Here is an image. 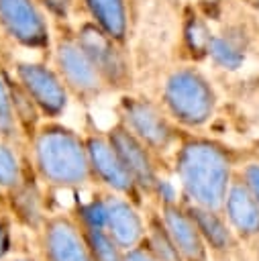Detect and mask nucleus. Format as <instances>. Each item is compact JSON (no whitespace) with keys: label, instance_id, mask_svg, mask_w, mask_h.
<instances>
[{"label":"nucleus","instance_id":"obj_1","mask_svg":"<svg viewBox=\"0 0 259 261\" xmlns=\"http://www.w3.org/2000/svg\"><path fill=\"white\" fill-rule=\"evenodd\" d=\"M173 163L190 204L222 212L235 175V151L222 141L184 130L175 147Z\"/></svg>","mask_w":259,"mask_h":261},{"label":"nucleus","instance_id":"obj_2","mask_svg":"<svg viewBox=\"0 0 259 261\" xmlns=\"http://www.w3.org/2000/svg\"><path fill=\"white\" fill-rule=\"evenodd\" d=\"M37 175L55 188H80L94 179L86 139L73 128L49 118L31 139Z\"/></svg>","mask_w":259,"mask_h":261},{"label":"nucleus","instance_id":"obj_3","mask_svg":"<svg viewBox=\"0 0 259 261\" xmlns=\"http://www.w3.org/2000/svg\"><path fill=\"white\" fill-rule=\"evenodd\" d=\"M161 106L188 130L206 126L218 106V96L208 75L194 63L173 67L161 88Z\"/></svg>","mask_w":259,"mask_h":261},{"label":"nucleus","instance_id":"obj_4","mask_svg":"<svg viewBox=\"0 0 259 261\" xmlns=\"http://www.w3.org/2000/svg\"><path fill=\"white\" fill-rule=\"evenodd\" d=\"M51 53L53 67L57 69L69 96L80 102H94L104 92H108L88 53L80 45L75 37V27H71L69 22H55Z\"/></svg>","mask_w":259,"mask_h":261},{"label":"nucleus","instance_id":"obj_5","mask_svg":"<svg viewBox=\"0 0 259 261\" xmlns=\"http://www.w3.org/2000/svg\"><path fill=\"white\" fill-rule=\"evenodd\" d=\"M118 120L143 141L157 157L177 147L184 128L165 112V108L149 98L122 94L118 100Z\"/></svg>","mask_w":259,"mask_h":261},{"label":"nucleus","instance_id":"obj_6","mask_svg":"<svg viewBox=\"0 0 259 261\" xmlns=\"http://www.w3.org/2000/svg\"><path fill=\"white\" fill-rule=\"evenodd\" d=\"M75 37L108 90L122 92L131 86L133 67H131L128 47L114 41L90 18H84L75 27Z\"/></svg>","mask_w":259,"mask_h":261},{"label":"nucleus","instance_id":"obj_7","mask_svg":"<svg viewBox=\"0 0 259 261\" xmlns=\"http://www.w3.org/2000/svg\"><path fill=\"white\" fill-rule=\"evenodd\" d=\"M0 33L29 51H49L53 45L51 20L39 0H0Z\"/></svg>","mask_w":259,"mask_h":261},{"label":"nucleus","instance_id":"obj_8","mask_svg":"<svg viewBox=\"0 0 259 261\" xmlns=\"http://www.w3.org/2000/svg\"><path fill=\"white\" fill-rule=\"evenodd\" d=\"M12 73L27 90V94L35 100L43 116L57 118L65 112L69 92L55 67L47 65L45 61L16 59L12 61Z\"/></svg>","mask_w":259,"mask_h":261},{"label":"nucleus","instance_id":"obj_9","mask_svg":"<svg viewBox=\"0 0 259 261\" xmlns=\"http://www.w3.org/2000/svg\"><path fill=\"white\" fill-rule=\"evenodd\" d=\"M84 139H86V149H88L94 179H98L102 186H106L108 192L120 194V196L133 200L135 204H139V196L143 192L139 190V186L131 177L128 169L120 161L108 135L106 133H90Z\"/></svg>","mask_w":259,"mask_h":261},{"label":"nucleus","instance_id":"obj_10","mask_svg":"<svg viewBox=\"0 0 259 261\" xmlns=\"http://www.w3.org/2000/svg\"><path fill=\"white\" fill-rule=\"evenodd\" d=\"M106 135H108L110 143L114 145L120 161L128 169L131 177L139 186V190L145 194H157L159 184H161V177H159L157 165H155L157 155L143 141H139L120 120L114 122Z\"/></svg>","mask_w":259,"mask_h":261},{"label":"nucleus","instance_id":"obj_11","mask_svg":"<svg viewBox=\"0 0 259 261\" xmlns=\"http://www.w3.org/2000/svg\"><path fill=\"white\" fill-rule=\"evenodd\" d=\"M43 253L47 261H94L82 222L65 214L43 220Z\"/></svg>","mask_w":259,"mask_h":261},{"label":"nucleus","instance_id":"obj_12","mask_svg":"<svg viewBox=\"0 0 259 261\" xmlns=\"http://www.w3.org/2000/svg\"><path fill=\"white\" fill-rule=\"evenodd\" d=\"M104 208H106L104 230L114 239V243L122 251H128L145 241L147 222H143L137 204L133 200L108 192L104 194Z\"/></svg>","mask_w":259,"mask_h":261},{"label":"nucleus","instance_id":"obj_13","mask_svg":"<svg viewBox=\"0 0 259 261\" xmlns=\"http://www.w3.org/2000/svg\"><path fill=\"white\" fill-rule=\"evenodd\" d=\"M222 214L239 237L243 239L259 237V202L251 194L241 173L232 175V181L224 198Z\"/></svg>","mask_w":259,"mask_h":261},{"label":"nucleus","instance_id":"obj_14","mask_svg":"<svg viewBox=\"0 0 259 261\" xmlns=\"http://www.w3.org/2000/svg\"><path fill=\"white\" fill-rule=\"evenodd\" d=\"M161 218L184 261H208V245L186 208H179L175 202H165L161 206Z\"/></svg>","mask_w":259,"mask_h":261},{"label":"nucleus","instance_id":"obj_15","mask_svg":"<svg viewBox=\"0 0 259 261\" xmlns=\"http://www.w3.org/2000/svg\"><path fill=\"white\" fill-rule=\"evenodd\" d=\"M249 49H251L249 31L243 27V22H230L224 24L220 31H214L208 47V59L220 69L235 71L243 67Z\"/></svg>","mask_w":259,"mask_h":261},{"label":"nucleus","instance_id":"obj_16","mask_svg":"<svg viewBox=\"0 0 259 261\" xmlns=\"http://www.w3.org/2000/svg\"><path fill=\"white\" fill-rule=\"evenodd\" d=\"M88 18L96 22L106 35L128 47L135 29L128 0H80Z\"/></svg>","mask_w":259,"mask_h":261},{"label":"nucleus","instance_id":"obj_17","mask_svg":"<svg viewBox=\"0 0 259 261\" xmlns=\"http://www.w3.org/2000/svg\"><path fill=\"white\" fill-rule=\"evenodd\" d=\"M186 210L194 218L208 249H212L214 253H228L235 247V230L230 228L220 210H210L196 204H190Z\"/></svg>","mask_w":259,"mask_h":261},{"label":"nucleus","instance_id":"obj_18","mask_svg":"<svg viewBox=\"0 0 259 261\" xmlns=\"http://www.w3.org/2000/svg\"><path fill=\"white\" fill-rule=\"evenodd\" d=\"M214 31L210 29L208 20L196 12L194 8L188 10L184 14V22H182V45L188 51L192 61H200L208 57V47L212 41Z\"/></svg>","mask_w":259,"mask_h":261},{"label":"nucleus","instance_id":"obj_19","mask_svg":"<svg viewBox=\"0 0 259 261\" xmlns=\"http://www.w3.org/2000/svg\"><path fill=\"white\" fill-rule=\"evenodd\" d=\"M6 71V69H4ZM6 82H8V90H10V98H12V108H14V116L16 122L20 126V133L24 139H33V135L37 133L39 124H41V110L35 104V100L27 94V90L20 86V82L16 77H10L6 71Z\"/></svg>","mask_w":259,"mask_h":261},{"label":"nucleus","instance_id":"obj_20","mask_svg":"<svg viewBox=\"0 0 259 261\" xmlns=\"http://www.w3.org/2000/svg\"><path fill=\"white\" fill-rule=\"evenodd\" d=\"M24 181V167L18 157L16 143L0 139V188L6 192H14Z\"/></svg>","mask_w":259,"mask_h":261},{"label":"nucleus","instance_id":"obj_21","mask_svg":"<svg viewBox=\"0 0 259 261\" xmlns=\"http://www.w3.org/2000/svg\"><path fill=\"white\" fill-rule=\"evenodd\" d=\"M145 241L153 249L159 261H184L179 249L175 247L171 234L167 232L161 214H151L147 220V237Z\"/></svg>","mask_w":259,"mask_h":261},{"label":"nucleus","instance_id":"obj_22","mask_svg":"<svg viewBox=\"0 0 259 261\" xmlns=\"http://www.w3.org/2000/svg\"><path fill=\"white\" fill-rule=\"evenodd\" d=\"M84 230H86V239L92 249L94 261H124V251L114 243V239L104 228L84 226Z\"/></svg>","mask_w":259,"mask_h":261},{"label":"nucleus","instance_id":"obj_23","mask_svg":"<svg viewBox=\"0 0 259 261\" xmlns=\"http://www.w3.org/2000/svg\"><path fill=\"white\" fill-rule=\"evenodd\" d=\"M20 137H22V133H20V126L14 116L12 98H10V90H8V82H6V71H4V67H0V139L18 143Z\"/></svg>","mask_w":259,"mask_h":261},{"label":"nucleus","instance_id":"obj_24","mask_svg":"<svg viewBox=\"0 0 259 261\" xmlns=\"http://www.w3.org/2000/svg\"><path fill=\"white\" fill-rule=\"evenodd\" d=\"M77 2L80 0H39V4L53 22H69Z\"/></svg>","mask_w":259,"mask_h":261},{"label":"nucleus","instance_id":"obj_25","mask_svg":"<svg viewBox=\"0 0 259 261\" xmlns=\"http://www.w3.org/2000/svg\"><path fill=\"white\" fill-rule=\"evenodd\" d=\"M241 177L245 179V184L249 186L251 194L255 196V200L259 202V161H249L241 167Z\"/></svg>","mask_w":259,"mask_h":261},{"label":"nucleus","instance_id":"obj_26","mask_svg":"<svg viewBox=\"0 0 259 261\" xmlns=\"http://www.w3.org/2000/svg\"><path fill=\"white\" fill-rule=\"evenodd\" d=\"M124 261H159V259H157V255L153 253V249L149 247V243L143 241V243H139L137 247L124 251Z\"/></svg>","mask_w":259,"mask_h":261},{"label":"nucleus","instance_id":"obj_27","mask_svg":"<svg viewBox=\"0 0 259 261\" xmlns=\"http://www.w3.org/2000/svg\"><path fill=\"white\" fill-rule=\"evenodd\" d=\"M8 251H10V222L0 212V261L4 259Z\"/></svg>","mask_w":259,"mask_h":261},{"label":"nucleus","instance_id":"obj_28","mask_svg":"<svg viewBox=\"0 0 259 261\" xmlns=\"http://www.w3.org/2000/svg\"><path fill=\"white\" fill-rule=\"evenodd\" d=\"M147 4V0H128V6H131V14H133V22L137 24L139 16H141V10L143 6Z\"/></svg>","mask_w":259,"mask_h":261},{"label":"nucleus","instance_id":"obj_29","mask_svg":"<svg viewBox=\"0 0 259 261\" xmlns=\"http://www.w3.org/2000/svg\"><path fill=\"white\" fill-rule=\"evenodd\" d=\"M237 2L249 10H259V0H237Z\"/></svg>","mask_w":259,"mask_h":261},{"label":"nucleus","instance_id":"obj_30","mask_svg":"<svg viewBox=\"0 0 259 261\" xmlns=\"http://www.w3.org/2000/svg\"><path fill=\"white\" fill-rule=\"evenodd\" d=\"M14 261H31V259H14Z\"/></svg>","mask_w":259,"mask_h":261}]
</instances>
